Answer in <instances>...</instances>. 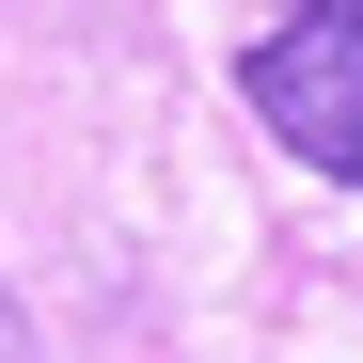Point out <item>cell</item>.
<instances>
[{
    "mask_svg": "<svg viewBox=\"0 0 363 363\" xmlns=\"http://www.w3.org/2000/svg\"><path fill=\"white\" fill-rule=\"evenodd\" d=\"M237 95H253V127L300 174L363 190V0H284L253 32V64H237Z\"/></svg>",
    "mask_w": 363,
    "mask_h": 363,
    "instance_id": "1",
    "label": "cell"
}]
</instances>
